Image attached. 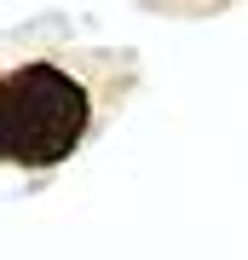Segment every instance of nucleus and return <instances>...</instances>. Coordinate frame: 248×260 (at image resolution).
<instances>
[{
  "mask_svg": "<svg viewBox=\"0 0 248 260\" xmlns=\"http://www.w3.org/2000/svg\"><path fill=\"white\" fill-rule=\"evenodd\" d=\"M92 121V93L58 64H12L0 93V150L12 168H58L75 156Z\"/></svg>",
  "mask_w": 248,
  "mask_h": 260,
  "instance_id": "obj_1",
  "label": "nucleus"
}]
</instances>
